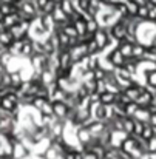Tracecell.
Here are the masks:
<instances>
[{"label": "cell", "mask_w": 156, "mask_h": 159, "mask_svg": "<svg viewBox=\"0 0 156 159\" xmlns=\"http://www.w3.org/2000/svg\"><path fill=\"white\" fill-rule=\"evenodd\" d=\"M110 34H111V37H113V39H116V40H119V42L125 40V39H127V36H128L127 25H125L122 20H117V22L111 26Z\"/></svg>", "instance_id": "obj_1"}, {"label": "cell", "mask_w": 156, "mask_h": 159, "mask_svg": "<svg viewBox=\"0 0 156 159\" xmlns=\"http://www.w3.org/2000/svg\"><path fill=\"white\" fill-rule=\"evenodd\" d=\"M113 37H111V34H108L105 30L102 28H99L96 33H94V42L98 43V47H99V50H104L105 47L110 43V40H111Z\"/></svg>", "instance_id": "obj_2"}, {"label": "cell", "mask_w": 156, "mask_h": 159, "mask_svg": "<svg viewBox=\"0 0 156 159\" xmlns=\"http://www.w3.org/2000/svg\"><path fill=\"white\" fill-rule=\"evenodd\" d=\"M108 60H110V63H111L113 66H116V68H122V66L125 65V62H127V57L119 51V48H116V50H113V51L110 53Z\"/></svg>", "instance_id": "obj_3"}, {"label": "cell", "mask_w": 156, "mask_h": 159, "mask_svg": "<svg viewBox=\"0 0 156 159\" xmlns=\"http://www.w3.org/2000/svg\"><path fill=\"white\" fill-rule=\"evenodd\" d=\"M152 99H153V94H152L150 91L144 90V91L141 93V96H139L135 102L141 107V108H149V107H150V104H152Z\"/></svg>", "instance_id": "obj_4"}, {"label": "cell", "mask_w": 156, "mask_h": 159, "mask_svg": "<svg viewBox=\"0 0 156 159\" xmlns=\"http://www.w3.org/2000/svg\"><path fill=\"white\" fill-rule=\"evenodd\" d=\"M133 47H135V43L133 42H130V40H122V42H119V51L124 54L127 59H130L131 56H133Z\"/></svg>", "instance_id": "obj_5"}, {"label": "cell", "mask_w": 156, "mask_h": 159, "mask_svg": "<svg viewBox=\"0 0 156 159\" xmlns=\"http://www.w3.org/2000/svg\"><path fill=\"white\" fill-rule=\"evenodd\" d=\"M116 98H117V93H113V91H104L101 94V104L104 105H113L116 102Z\"/></svg>", "instance_id": "obj_6"}, {"label": "cell", "mask_w": 156, "mask_h": 159, "mask_svg": "<svg viewBox=\"0 0 156 159\" xmlns=\"http://www.w3.org/2000/svg\"><path fill=\"white\" fill-rule=\"evenodd\" d=\"M144 60H147V62H153L156 63V45H149V47H145V51H144V57H142Z\"/></svg>", "instance_id": "obj_7"}, {"label": "cell", "mask_w": 156, "mask_h": 159, "mask_svg": "<svg viewBox=\"0 0 156 159\" xmlns=\"http://www.w3.org/2000/svg\"><path fill=\"white\" fill-rule=\"evenodd\" d=\"M59 6H60V9H62V11H63V12H65L68 17H70V16H71V14L76 11V6H74V2H73V0H62Z\"/></svg>", "instance_id": "obj_8"}, {"label": "cell", "mask_w": 156, "mask_h": 159, "mask_svg": "<svg viewBox=\"0 0 156 159\" xmlns=\"http://www.w3.org/2000/svg\"><path fill=\"white\" fill-rule=\"evenodd\" d=\"M125 3H127L128 14H130L131 17H136V16H138V9H139V5H141V3H138L136 0H127Z\"/></svg>", "instance_id": "obj_9"}, {"label": "cell", "mask_w": 156, "mask_h": 159, "mask_svg": "<svg viewBox=\"0 0 156 159\" xmlns=\"http://www.w3.org/2000/svg\"><path fill=\"white\" fill-rule=\"evenodd\" d=\"M138 19L141 20H149V6L145 3H141L139 5V9H138Z\"/></svg>", "instance_id": "obj_10"}, {"label": "cell", "mask_w": 156, "mask_h": 159, "mask_svg": "<svg viewBox=\"0 0 156 159\" xmlns=\"http://www.w3.org/2000/svg\"><path fill=\"white\" fill-rule=\"evenodd\" d=\"M147 84L150 85V87H153L156 90V68L155 70H150V71H147Z\"/></svg>", "instance_id": "obj_11"}, {"label": "cell", "mask_w": 156, "mask_h": 159, "mask_svg": "<svg viewBox=\"0 0 156 159\" xmlns=\"http://www.w3.org/2000/svg\"><path fill=\"white\" fill-rule=\"evenodd\" d=\"M147 152L150 155H155L156 153V136H153L152 139L147 141Z\"/></svg>", "instance_id": "obj_12"}, {"label": "cell", "mask_w": 156, "mask_h": 159, "mask_svg": "<svg viewBox=\"0 0 156 159\" xmlns=\"http://www.w3.org/2000/svg\"><path fill=\"white\" fill-rule=\"evenodd\" d=\"M51 2H54L56 5H60V2H62V0H51Z\"/></svg>", "instance_id": "obj_13"}, {"label": "cell", "mask_w": 156, "mask_h": 159, "mask_svg": "<svg viewBox=\"0 0 156 159\" xmlns=\"http://www.w3.org/2000/svg\"><path fill=\"white\" fill-rule=\"evenodd\" d=\"M2 3H3V2H2V0H0V5H2Z\"/></svg>", "instance_id": "obj_14"}]
</instances>
